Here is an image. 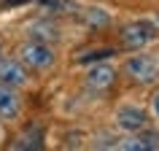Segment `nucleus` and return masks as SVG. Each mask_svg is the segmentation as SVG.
<instances>
[{"instance_id": "f257e3e1", "label": "nucleus", "mask_w": 159, "mask_h": 151, "mask_svg": "<svg viewBox=\"0 0 159 151\" xmlns=\"http://www.w3.org/2000/svg\"><path fill=\"white\" fill-rule=\"evenodd\" d=\"M19 59L27 67H33V70H46V67L54 65V49H51L49 43L30 41V43H25L19 49Z\"/></svg>"}, {"instance_id": "f03ea898", "label": "nucleus", "mask_w": 159, "mask_h": 151, "mask_svg": "<svg viewBox=\"0 0 159 151\" xmlns=\"http://www.w3.org/2000/svg\"><path fill=\"white\" fill-rule=\"evenodd\" d=\"M124 73L135 84H154L159 76V65L151 57H146V54H138V57H129L124 62Z\"/></svg>"}, {"instance_id": "7ed1b4c3", "label": "nucleus", "mask_w": 159, "mask_h": 151, "mask_svg": "<svg viewBox=\"0 0 159 151\" xmlns=\"http://www.w3.org/2000/svg\"><path fill=\"white\" fill-rule=\"evenodd\" d=\"M154 38H157V27H154V22H146V19L132 22L121 30V43L127 49H140V46L151 43Z\"/></svg>"}, {"instance_id": "20e7f679", "label": "nucleus", "mask_w": 159, "mask_h": 151, "mask_svg": "<svg viewBox=\"0 0 159 151\" xmlns=\"http://www.w3.org/2000/svg\"><path fill=\"white\" fill-rule=\"evenodd\" d=\"M0 84L11 89L27 86V65L22 59H0Z\"/></svg>"}, {"instance_id": "39448f33", "label": "nucleus", "mask_w": 159, "mask_h": 151, "mask_svg": "<svg viewBox=\"0 0 159 151\" xmlns=\"http://www.w3.org/2000/svg\"><path fill=\"white\" fill-rule=\"evenodd\" d=\"M116 124L124 132H140V130H146V113L135 105H124L116 111Z\"/></svg>"}, {"instance_id": "423d86ee", "label": "nucleus", "mask_w": 159, "mask_h": 151, "mask_svg": "<svg viewBox=\"0 0 159 151\" xmlns=\"http://www.w3.org/2000/svg\"><path fill=\"white\" fill-rule=\"evenodd\" d=\"M27 35H30V41H41V43H57L62 38L59 27L49 19H38L33 25H27Z\"/></svg>"}, {"instance_id": "0eeeda50", "label": "nucleus", "mask_w": 159, "mask_h": 151, "mask_svg": "<svg viewBox=\"0 0 159 151\" xmlns=\"http://www.w3.org/2000/svg\"><path fill=\"white\" fill-rule=\"evenodd\" d=\"M116 81V70L111 65H94L89 73H86V86L92 92H105L111 84Z\"/></svg>"}, {"instance_id": "6e6552de", "label": "nucleus", "mask_w": 159, "mask_h": 151, "mask_svg": "<svg viewBox=\"0 0 159 151\" xmlns=\"http://www.w3.org/2000/svg\"><path fill=\"white\" fill-rule=\"evenodd\" d=\"M116 149H121V151H154V149H159V135H154V132L135 135V138H127V140L116 143Z\"/></svg>"}, {"instance_id": "1a4fd4ad", "label": "nucleus", "mask_w": 159, "mask_h": 151, "mask_svg": "<svg viewBox=\"0 0 159 151\" xmlns=\"http://www.w3.org/2000/svg\"><path fill=\"white\" fill-rule=\"evenodd\" d=\"M14 149H16V151H27V149H33V151H41V149H43V132H41V127H38V124L27 127L25 132H22V135L16 138Z\"/></svg>"}, {"instance_id": "9d476101", "label": "nucleus", "mask_w": 159, "mask_h": 151, "mask_svg": "<svg viewBox=\"0 0 159 151\" xmlns=\"http://www.w3.org/2000/svg\"><path fill=\"white\" fill-rule=\"evenodd\" d=\"M19 113V97L14 94V89L6 84H0V116L3 119H14Z\"/></svg>"}, {"instance_id": "9b49d317", "label": "nucleus", "mask_w": 159, "mask_h": 151, "mask_svg": "<svg viewBox=\"0 0 159 151\" xmlns=\"http://www.w3.org/2000/svg\"><path fill=\"white\" fill-rule=\"evenodd\" d=\"M78 16L84 19L89 27H105V25L111 22L108 14H105L102 8H94V6H89V8H81V11H78Z\"/></svg>"}, {"instance_id": "f8f14e48", "label": "nucleus", "mask_w": 159, "mask_h": 151, "mask_svg": "<svg viewBox=\"0 0 159 151\" xmlns=\"http://www.w3.org/2000/svg\"><path fill=\"white\" fill-rule=\"evenodd\" d=\"M41 3L51 14H78V3L73 0H41Z\"/></svg>"}, {"instance_id": "ddd939ff", "label": "nucleus", "mask_w": 159, "mask_h": 151, "mask_svg": "<svg viewBox=\"0 0 159 151\" xmlns=\"http://www.w3.org/2000/svg\"><path fill=\"white\" fill-rule=\"evenodd\" d=\"M116 54L113 49H92V51H84V54H78V62L81 65H89V62H100V59H111Z\"/></svg>"}, {"instance_id": "4468645a", "label": "nucleus", "mask_w": 159, "mask_h": 151, "mask_svg": "<svg viewBox=\"0 0 159 151\" xmlns=\"http://www.w3.org/2000/svg\"><path fill=\"white\" fill-rule=\"evenodd\" d=\"M151 105H154V113L159 116V92H154V97H151Z\"/></svg>"}]
</instances>
